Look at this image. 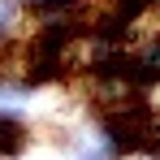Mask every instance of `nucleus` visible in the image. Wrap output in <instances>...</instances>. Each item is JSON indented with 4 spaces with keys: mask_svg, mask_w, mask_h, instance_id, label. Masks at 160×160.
Returning a JSON list of instances; mask_svg holds the SVG:
<instances>
[{
    "mask_svg": "<svg viewBox=\"0 0 160 160\" xmlns=\"http://www.w3.org/2000/svg\"><path fill=\"white\" fill-rule=\"evenodd\" d=\"M30 143L26 121L18 117V108H0V160H18Z\"/></svg>",
    "mask_w": 160,
    "mask_h": 160,
    "instance_id": "nucleus-1",
    "label": "nucleus"
}]
</instances>
